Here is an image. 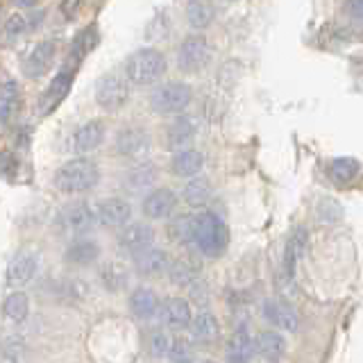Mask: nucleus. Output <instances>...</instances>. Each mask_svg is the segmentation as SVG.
<instances>
[{
    "label": "nucleus",
    "mask_w": 363,
    "mask_h": 363,
    "mask_svg": "<svg viewBox=\"0 0 363 363\" xmlns=\"http://www.w3.org/2000/svg\"><path fill=\"white\" fill-rule=\"evenodd\" d=\"M361 173V164L354 157H336L327 162V177L334 182L336 186H350Z\"/></svg>",
    "instance_id": "21"
},
{
    "label": "nucleus",
    "mask_w": 363,
    "mask_h": 363,
    "mask_svg": "<svg viewBox=\"0 0 363 363\" xmlns=\"http://www.w3.org/2000/svg\"><path fill=\"white\" fill-rule=\"evenodd\" d=\"M37 266H39V259L32 252H23L14 257V261H11L7 268V284L9 286H26L28 281H32Z\"/></svg>",
    "instance_id": "22"
},
{
    "label": "nucleus",
    "mask_w": 363,
    "mask_h": 363,
    "mask_svg": "<svg viewBox=\"0 0 363 363\" xmlns=\"http://www.w3.org/2000/svg\"><path fill=\"white\" fill-rule=\"evenodd\" d=\"M170 338H173V336H168L166 329H162V327L150 329V332H147V336H145L147 352H150L152 357H164V354H168Z\"/></svg>",
    "instance_id": "36"
},
{
    "label": "nucleus",
    "mask_w": 363,
    "mask_h": 363,
    "mask_svg": "<svg viewBox=\"0 0 363 363\" xmlns=\"http://www.w3.org/2000/svg\"><path fill=\"white\" fill-rule=\"evenodd\" d=\"M79 7H82V0H62V5H60L62 16H64L66 21H73V18L77 16Z\"/></svg>",
    "instance_id": "43"
},
{
    "label": "nucleus",
    "mask_w": 363,
    "mask_h": 363,
    "mask_svg": "<svg viewBox=\"0 0 363 363\" xmlns=\"http://www.w3.org/2000/svg\"><path fill=\"white\" fill-rule=\"evenodd\" d=\"M130 309L132 313L139 318V320H152V318L159 313V298L152 289L147 286H139L134 289L130 295Z\"/></svg>",
    "instance_id": "23"
},
{
    "label": "nucleus",
    "mask_w": 363,
    "mask_h": 363,
    "mask_svg": "<svg viewBox=\"0 0 363 363\" xmlns=\"http://www.w3.org/2000/svg\"><path fill=\"white\" fill-rule=\"evenodd\" d=\"M255 345H252V336L245 327H238L236 332L227 340V359L230 361H247L252 357Z\"/></svg>",
    "instance_id": "30"
},
{
    "label": "nucleus",
    "mask_w": 363,
    "mask_h": 363,
    "mask_svg": "<svg viewBox=\"0 0 363 363\" xmlns=\"http://www.w3.org/2000/svg\"><path fill=\"white\" fill-rule=\"evenodd\" d=\"M168 275H170V281H173L175 286L184 289V286H191V284L198 279V270L193 268L191 261L179 259V261H175L173 266L168 264Z\"/></svg>",
    "instance_id": "35"
},
{
    "label": "nucleus",
    "mask_w": 363,
    "mask_h": 363,
    "mask_svg": "<svg viewBox=\"0 0 363 363\" xmlns=\"http://www.w3.org/2000/svg\"><path fill=\"white\" fill-rule=\"evenodd\" d=\"M18 170V159L11 152H0V177L11 179Z\"/></svg>",
    "instance_id": "41"
},
{
    "label": "nucleus",
    "mask_w": 363,
    "mask_h": 363,
    "mask_svg": "<svg viewBox=\"0 0 363 363\" xmlns=\"http://www.w3.org/2000/svg\"><path fill=\"white\" fill-rule=\"evenodd\" d=\"M204 166V157L200 150H177L175 157H173V162H170V173H173L175 177H193V175H198L200 170Z\"/></svg>",
    "instance_id": "25"
},
{
    "label": "nucleus",
    "mask_w": 363,
    "mask_h": 363,
    "mask_svg": "<svg viewBox=\"0 0 363 363\" xmlns=\"http://www.w3.org/2000/svg\"><path fill=\"white\" fill-rule=\"evenodd\" d=\"M177 207V196L170 189H155L152 193H147L143 198V216H147L150 220H164Z\"/></svg>",
    "instance_id": "15"
},
{
    "label": "nucleus",
    "mask_w": 363,
    "mask_h": 363,
    "mask_svg": "<svg viewBox=\"0 0 363 363\" xmlns=\"http://www.w3.org/2000/svg\"><path fill=\"white\" fill-rule=\"evenodd\" d=\"M191 243L198 247L200 255L216 259L230 245V227L218 213L200 211L191 216Z\"/></svg>",
    "instance_id": "1"
},
{
    "label": "nucleus",
    "mask_w": 363,
    "mask_h": 363,
    "mask_svg": "<svg viewBox=\"0 0 363 363\" xmlns=\"http://www.w3.org/2000/svg\"><path fill=\"white\" fill-rule=\"evenodd\" d=\"M211 60V48L209 41L202 34H191L184 41L179 43L177 50V66L184 73H198Z\"/></svg>",
    "instance_id": "7"
},
{
    "label": "nucleus",
    "mask_w": 363,
    "mask_h": 363,
    "mask_svg": "<svg viewBox=\"0 0 363 363\" xmlns=\"http://www.w3.org/2000/svg\"><path fill=\"white\" fill-rule=\"evenodd\" d=\"M345 14L359 23L363 18V0H345Z\"/></svg>",
    "instance_id": "44"
},
{
    "label": "nucleus",
    "mask_w": 363,
    "mask_h": 363,
    "mask_svg": "<svg viewBox=\"0 0 363 363\" xmlns=\"http://www.w3.org/2000/svg\"><path fill=\"white\" fill-rule=\"evenodd\" d=\"M57 57V43L52 39H43L39 41L34 48L30 50V55L26 57V64H23V73H26L30 79H39L45 73L50 71Z\"/></svg>",
    "instance_id": "10"
},
{
    "label": "nucleus",
    "mask_w": 363,
    "mask_h": 363,
    "mask_svg": "<svg viewBox=\"0 0 363 363\" xmlns=\"http://www.w3.org/2000/svg\"><path fill=\"white\" fill-rule=\"evenodd\" d=\"M168 357L175 361H184L191 357V340L184 336H175L170 338V347H168Z\"/></svg>",
    "instance_id": "38"
},
{
    "label": "nucleus",
    "mask_w": 363,
    "mask_h": 363,
    "mask_svg": "<svg viewBox=\"0 0 363 363\" xmlns=\"http://www.w3.org/2000/svg\"><path fill=\"white\" fill-rule=\"evenodd\" d=\"M23 354V340L18 338H7L3 345H0V359L5 361H14V359H21Z\"/></svg>",
    "instance_id": "40"
},
{
    "label": "nucleus",
    "mask_w": 363,
    "mask_h": 363,
    "mask_svg": "<svg viewBox=\"0 0 363 363\" xmlns=\"http://www.w3.org/2000/svg\"><path fill=\"white\" fill-rule=\"evenodd\" d=\"M96 213L86 202H71L57 213V227L68 236H82L94 230Z\"/></svg>",
    "instance_id": "6"
},
{
    "label": "nucleus",
    "mask_w": 363,
    "mask_h": 363,
    "mask_svg": "<svg viewBox=\"0 0 363 363\" xmlns=\"http://www.w3.org/2000/svg\"><path fill=\"white\" fill-rule=\"evenodd\" d=\"M26 30H28V18L21 14H11L5 23V34L9 39H18Z\"/></svg>",
    "instance_id": "39"
},
{
    "label": "nucleus",
    "mask_w": 363,
    "mask_h": 363,
    "mask_svg": "<svg viewBox=\"0 0 363 363\" xmlns=\"http://www.w3.org/2000/svg\"><path fill=\"white\" fill-rule=\"evenodd\" d=\"M216 18V9L209 0H189L186 5V21L191 28L196 30H204L209 28Z\"/></svg>",
    "instance_id": "31"
},
{
    "label": "nucleus",
    "mask_w": 363,
    "mask_h": 363,
    "mask_svg": "<svg viewBox=\"0 0 363 363\" xmlns=\"http://www.w3.org/2000/svg\"><path fill=\"white\" fill-rule=\"evenodd\" d=\"M16 7H21V9H32V7H37L39 5V0H11Z\"/></svg>",
    "instance_id": "45"
},
{
    "label": "nucleus",
    "mask_w": 363,
    "mask_h": 363,
    "mask_svg": "<svg viewBox=\"0 0 363 363\" xmlns=\"http://www.w3.org/2000/svg\"><path fill=\"white\" fill-rule=\"evenodd\" d=\"M189 327H191L193 338L200 340V343H211V340H216L220 334L218 318H216L213 313H209V311H200L198 315H193Z\"/></svg>",
    "instance_id": "28"
},
{
    "label": "nucleus",
    "mask_w": 363,
    "mask_h": 363,
    "mask_svg": "<svg viewBox=\"0 0 363 363\" xmlns=\"http://www.w3.org/2000/svg\"><path fill=\"white\" fill-rule=\"evenodd\" d=\"M264 315L272 327L284 329V332H298L300 327L298 311L293 309V304L281 298H268L264 302Z\"/></svg>",
    "instance_id": "13"
},
{
    "label": "nucleus",
    "mask_w": 363,
    "mask_h": 363,
    "mask_svg": "<svg viewBox=\"0 0 363 363\" xmlns=\"http://www.w3.org/2000/svg\"><path fill=\"white\" fill-rule=\"evenodd\" d=\"M21 109V86L14 79L0 84V125H9Z\"/></svg>",
    "instance_id": "24"
},
{
    "label": "nucleus",
    "mask_w": 363,
    "mask_h": 363,
    "mask_svg": "<svg viewBox=\"0 0 363 363\" xmlns=\"http://www.w3.org/2000/svg\"><path fill=\"white\" fill-rule=\"evenodd\" d=\"M340 216H343V211H340V207L336 204V200H323V204H320V218L323 220H332V223H336Z\"/></svg>",
    "instance_id": "42"
},
{
    "label": "nucleus",
    "mask_w": 363,
    "mask_h": 363,
    "mask_svg": "<svg viewBox=\"0 0 363 363\" xmlns=\"http://www.w3.org/2000/svg\"><path fill=\"white\" fill-rule=\"evenodd\" d=\"M116 152L125 159H141L150 152V136L143 128H125L116 134Z\"/></svg>",
    "instance_id": "11"
},
{
    "label": "nucleus",
    "mask_w": 363,
    "mask_h": 363,
    "mask_svg": "<svg viewBox=\"0 0 363 363\" xmlns=\"http://www.w3.org/2000/svg\"><path fill=\"white\" fill-rule=\"evenodd\" d=\"M3 313L9 318V320L23 323L28 318V313H30V300H28V295L21 293V291L7 295V300L3 304Z\"/></svg>",
    "instance_id": "34"
},
{
    "label": "nucleus",
    "mask_w": 363,
    "mask_h": 363,
    "mask_svg": "<svg viewBox=\"0 0 363 363\" xmlns=\"http://www.w3.org/2000/svg\"><path fill=\"white\" fill-rule=\"evenodd\" d=\"M255 350L259 352L261 357L266 359H281L286 354V338H284L275 329H266L261 332L255 340H252Z\"/></svg>",
    "instance_id": "29"
},
{
    "label": "nucleus",
    "mask_w": 363,
    "mask_h": 363,
    "mask_svg": "<svg viewBox=\"0 0 363 363\" xmlns=\"http://www.w3.org/2000/svg\"><path fill=\"white\" fill-rule=\"evenodd\" d=\"M166 232L175 243L191 241V216H177V218L168 220Z\"/></svg>",
    "instance_id": "37"
},
{
    "label": "nucleus",
    "mask_w": 363,
    "mask_h": 363,
    "mask_svg": "<svg viewBox=\"0 0 363 363\" xmlns=\"http://www.w3.org/2000/svg\"><path fill=\"white\" fill-rule=\"evenodd\" d=\"M155 179H157V173H155L152 166H136L123 177V186L130 193H139V191L150 186Z\"/></svg>",
    "instance_id": "32"
},
{
    "label": "nucleus",
    "mask_w": 363,
    "mask_h": 363,
    "mask_svg": "<svg viewBox=\"0 0 363 363\" xmlns=\"http://www.w3.org/2000/svg\"><path fill=\"white\" fill-rule=\"evenodd\" d=\"M100 257V245L94 238H75L68 243L64 261L73 268H86L91 264H96V259Z\"/></svg>",
    "instance_id": "19"
},
{
    "label": "nucleus",
    "mask_w": 363,
    "mask_h": 363,
    "mask_svg": "<svg viewBox=\"0 0 363 363\" xmlns=\"http://www.w3.org/2000/svg\"><path fill=\"white\" fill-rule=\"evenodd\" d=\"M98 279L107 291L116 293V291H123L125 286H128L130 270L125 264H121V261H105L98 270Z\"/></svg>",
    "instance_id": "26"
},
{
    "label": "nucleus",
    "mask_w": 363,
    "mask_h": 363,
    "mask_svg": "<svg viewBox=\"0 0 363 363\" xmlns=\"http://www.w3.org/2000/svg\"><path fill=\"white\" fill-rule=\"evenodd\" d=\"M105 141V123L102 121H89L84 123L82 128H79L75 134H73V150L77 155H86V152H94L102 145Z\"/></svg>",
    "instance_id": "20"
},
{
    "label": "nucleus",
    "mask_w": 363,
    "mask_h": 363,
    "mask_svg": "<svg viewBox=\"0 0 363 363\" xmlns=\"http://www.w3.org/2000/svg\"><path fill=\"white\" fill-rule=\"evenodd\" d=\"M96 220L102 227H121L128 220H132V204L123 198H107L98 204L96 209Z\"/></svg>",
    "instance_id": "14"
},
{
    "label": "nucleus",
    "mask_w": 363,
    "mask_h": 363,
    "mask_svg": "<svg viewBox=\"0 0 363 363\" xmlns=\"http://www.w3.org/2000/svg\"><path fill=\"white\" fill-rule=\"evenodd\" d=\"M211 193L213 191L207 179H191L182 191V196H184V202L189 207H204L211 200Z\"/></svg>",
    "instance_id": "33"
},
{
    "label": "nucleus",
    "mask_w": 363,
    "mask_h": 363,
    "mask_svg": "<svg viewBox=\"0 0 363 363\" xmlns=\"http://www.w3.org/2000/svg\"><path fill=\"white\" fill-rule=\"evenodd\" d=\"M118 247L128 255H136L155 243V230L147 223H125L118 232Z\"/></svg>",
    "instance_id": "9"
},
{
    "label": "nucleus",
    "mask_w": 363,
    "mask_h": 363,
    "mask_svg": "<svg viewBox=\"0 0 363 363\" xmlns=\"http://www.w3.org/2000/svg\"><path fill=\"white\" fill-rule=\"evenodd\" d=\"M157 315H162V323L168 329H186L193 318V309L184 298H168L164 304H159Z\"/></svg>",
    "instance_id": "18"
},
{
    "label": "nucleus",
    "mask_w": 363,
    "mask_h": 363,
    "mask_svg": "<svg viewBox=\"0 0 363 363\" xmlns=\"http://www.w3.org/2000/svg\"><path fill=\"white\" fill-rule=\"evenodd\" d=\"M75 82V68L71 66H64L60 73H57L50 84L45 86V91L39 96V111L41 116H50V113L62 105V102L66 100V96L71 94V86Z\"/></svg>",
    "instance_id": "8"
},
{
    "label": "nucleus",
    "mask_w": 363,
    "mask_h": 363,
    "mask_svg": "<svg viewBox=\"0 0 363 363\" xmlns=\"http://www.w3.org/2000/svg\"><path fill=\"white\" fill-rule=\"evenodd\" d=\"M98 43H100V30L94 23V26H86L75 34L73 41H71V52L68 55H71V60L82 62L84 57H89L98 48Z\"/></svg>",
    "instance_id": "27"
},
{
    "label": "nucleus",
    "mask_w": 363,
    "mask_h": 363,
    "mask_svg": "<svg viewBox=\"0 0 363 363\" xmlns=\"http://www.w3.org/2000/svg\"><path fill=\"white\" fill-rule=\"evenodd\" d=\"M130 100V82L123 75L109 73L96 82V102L107 111H116L128 105Z\"/></svg>",
    "instance_id": "5"
},
{
    "label": "nucleus",
    "mask_w": 363,
    "mask_h": 363,
    "mask_svg": "<svg viewBox=\"0 0 363 363\" xmlns=\"http://www.w3.org/2000/svg\"><path fill=\"white\" fill-rule=\"evenodd\" d=\"M196 134H198L196 121L189 118V116H179L166 128L164 141H166L168 150L177 152V150H182V147H189L193 143V139H196Z\"/></svg>",
    "instance_id": "17"
},
{
    "label": "nucleus",
    "mask_w": 363,
    "mask_h": 363,
    "mask_svg": "<svg viewBox=\"0 0 363 363\" xmlns=\"http://www.w3.org/2000/svg\"><path fill=\"white\" fill-rule=\"evenodd\" d=\"M168 264H170L168 252L162 247L150 245V247H145V250H141V252L134 255V272L139 277H147V279L162 277L168 270Z\"/></svg>",
    "instance_id": "12"
},
{
    "label": "nucleus",
    "mask_w": 363,
    "mask_h": 363,
    "mask_svg": "<svg viewBox=\"0 0 363 363\" xmlns=\"http://www.w3.org/2000/svg\"><path fill=\"white\" fill-rule=\"evenodd\" d=\"M193 100V89L184 82H166L150 94V107L159 116L182 113Z\"/></svg>",
    "instance_id": "4"
},
{
    "label": "nucleus",
    "mask_w": 363,
    "mask_h": 363,
    "mask_svg": "<svg viewBox=\"0 0 363 363\" xmlns=\"http://www.w3.org/2000/svg\"><path fill=\"white\" fill-rule=\"evenodd\" d=\"M306 243H309V232H306V227H295L286 241V247H284V259H281V270H284V277L286 279H293L298 261L306 252Z\"/></svg>",
    "instance_id": "16"
},
{
    "label": "nucleus",
    "mask_w": 363,
    "mask_h": 363,
    "mask_svg": "<svg viewBox=\"0 0 363 363\" xmlns=\"http://www.w3.org/2000/svg\"><path fill=\"white\" fill-rule=\"evenodd\" d=\"M168 62L162 50L141 48L128 57L125 62V79L134 86H150L166 75Z\"/></svg>",
    "instance_id": "2"
},
{
    "label": "nucleus",
    "mask_w": 363,
    "mask_h": 363,
    "mask_svg": "<svg viewBox=\"0 0 363 363\" xmlns=\"http://www.w3.org/2000/svg\"><path fill=\"white\" fill-rule=\"evenodd\" d=\"M100 179V170L98 164L91 162V159H71L66 162L55 175V186L62 193H68V196H77V193H86L91 191Z\"/></svg>",
    "instance_id": "3"
}]
</instances>
